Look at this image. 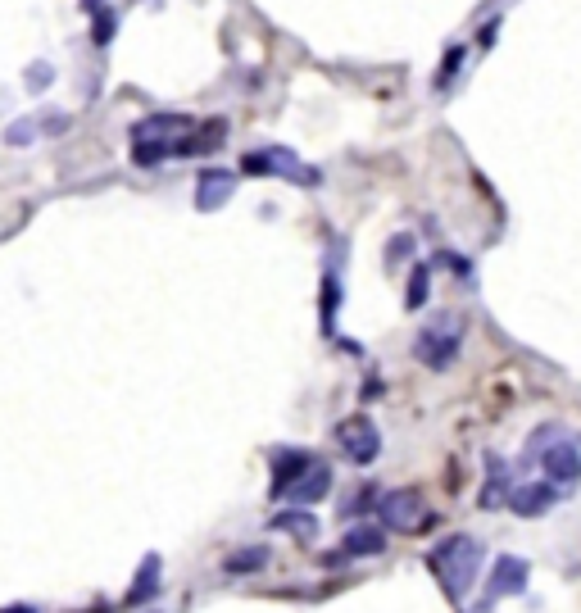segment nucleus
Returning a JSON list of instances; mask_svg holds the SVG:
<instances>
[{
  "label": "nucleus",
  "mask_w": 581,
  "mask_h": 613,
  "mask_svg": "<svg viewBox=\"0 0 581 613\" xmlns=\"http://www.w3.org/2000/svg\"><path fill=\"white\" fill-rule=\"evenodd\" d=\"M482 559H486V545L477 541V536H450V541H441L432 554H427V568L436 573V582H441L445 600L459 604L463 595L473 591Z\"/></svg>",
  "instance_id": "obj_1"
},
{
  "label": "nucleus",
  "mask_w": 581,
  "mask_h": 613,
  "mask_svg": "<svg viewBox=\"0 0 581 613\" xmlns=\"http://www.w3.org/2000/svg\"><path fill=\"white\" fill-rule=\"evenodd\" d=\"M459 346H463V314L441 309V314H436L432 323L418 332L414 355L423 359L427 368H450L454 359H459Z\"/></svg>",
  "instance_id": "obj_2"
},
{
  "label": "nucleus",
  "mask_w": 581,
  "mask_h": 613,
  "mask_svg": "<svg viewBox=\"0 0 581 613\" xmlns=\"http://www.w3.org/2000/svg\"><path fill=\"white\" fill-rule=\"evenodd\" d=\"M532 455L541 459L545 477L554 486H577L581 482V450L559 432V427H541L532 441Z\"/></svg>",
  "instance_id": "obj_3"
},
{
  "label": "nucleus",
  "mask_w": 581,
  "mask_h": 613,
  "mask_svg": "<svg viewBox=\"0 0 581 613\" xmlns=\"http://www.w3.org/2000/svg\"><path fill=\"white\" fill-rule=\"evenodd\" d=\"M377 514H382V523L391 527V532H400V536H418V532H427V527L436 523V514L427 509V500H423L418 486L386 491L382 500H377Z\"/></svg>",
  "instance_id": "obj_4"
},
{
  "label": "nucleus",
  "mask_w": 581,
  "mask_h": 613,
  "mask_svg": "<svg viewBox=\"0 0 581 613\" xmlns=\"http://www.w3.org/2000/svg\"><path fill=\"white\" fill-rule=\"evenodd\" d=\"M336 445H341V455L350 459V464L368 468L382 455V432H377V423L368 414H350L336 423Z\"/></svg>",
  "instance_id": "obj_5"
},
{
  "label": "nucleus",
  "mask_w": 581,
  "mask_h": 613,
  "mask_svg": "<svg viewBox=\"0 0 581 613\" xmlns=\"http://www.w3.org/2000/svg\"><path fill=\"white\" fill-rule=\"evenodd\" d=\"M241 169L246 173H282V178L300 182V187H318V169H309V164H300L296 155L286 146H264V150H250L246 159H241Z\"/></svg>",
  "instance_id": "obj_6"
},
{
  "label": "nucleus",
  "mask_w": 581,
  "mask_h": 613,
  "mask_svg": "<svg viewBox=\"0 0 581 613\" xmlns=\"http://www.w3.org/2000/svg\"><path fill=\"white\" fill-rule=\"evenodd\" d=\"M527 559H518V554H500L491 568V582H486V604L504 600V595H522L527 591Z\"/></svg>",
  "instance_id": "obj_7"
},
{
  "label": "nucleus",
  "mask_w": 581,
  "mask_h": 613,
  "mask_svg": "<svg viewBox=\"0 0 581 613\" xmlns=\"http://www.w3.org/2000/svg\"><path fill=\"white\" fill-rule=\"evenodd\" d=\"M554 500H559V491H554L550 482H522V486H509V495H504V505H509L518 518L550 514Z\"/></svg>",
  "instance_id": "obj_8"
},
{
  "label": "nucleus",
  "mask_w": 581,
  "mask_h": 613,
  "mask_svg": "<svg viewBox=\"0 0 581 613\" xmlns=\"http://www.w3.org/2000/svg\"><path fill=\"white\" fill-rule=\"evenodd\" d=\"M232 196H237V173L205 169L196 178V209H200V214H214V209H223Z\"/></svg>",
  "instance_id": "obj_9"
},
{
  "label": "nucleus",
  "mask_w": 581,
  "mask_h": 613,
  "mask_svg": "<svg viewBox=\"0 0 581 613\" xmlns=\"http://www.w3.org/2000/svg\"><path fill=\"white\" fill-rule=\"evenodd\" d=\"M327 491H332V468L314 459V464H309L305 473L296 477V482L286 486L282 495H286V505H314V500H323Z\"/></svg>",
  "instance_id": "obj_10"
},
{
  "label": "nucleus",
  "mask_w": 581,
  "mask_h": 613,
  "mask_svg": "<svg viewBox=\"0 0 581 613\" xmlns=\"http://www.w3.org/2000/svg\"><path fill=\"white\" fill-rule=\"evenodd\" d=\"M382 550H386V532L373 523L350 527L341 541V559H373V554H382Z\"/></svg>",
  "instance_id": "obj_11"
},
{
  "label": "nucleus",
  "mask_w": 581,
  "mask_h": 613,
  "mask_svg": "<svg viewBox=\"0 0 581 613\" xmlns=\"http://www.w3.org/2000/svg\"><path fill=\"white\" fill-rule=\"evenodd\" d=\"M268 527H273V532H291L296 541H305V545L318 536V518L309 514L305 505H291V509H282V514H273V523Z\"/></svg>",
  "instance_id": "obj_12"
},
{
  "label": "nucleus",
  "mask_w": 581,
  "mask_h": 613,
  "mask_svg": "<svg viewBox=\"0 0 581 613\" xmlns=\"http://www.w3.org/2000/svg\"><path fill=\"white\" fill-rule=\"evenodd\" d=\"M309 464H314V455H309V450H282V455H277V464H273V495H277V500H282V491L296 482Z\"/></svg>",
  "instance_id": "obj_13"
},
{
  "label": "nucleus",
  "mask_w": 581,
  "mask_h": 613,
  "mask_svg": "<svg viewBox=\"0 0 581 613\" xmlns=\"http://www.w3.org/2000/svg\"><path fill=\"white\" fill-rule=\"evenodd\" d=\"M191 119H182V114H150V119H141L137 128H132V137L137 141H168V132H187Z\"/></svg>",
  "instance_id": "obj_14"
},
{
  "label": "nucleus",
  "mask_w": 581,
  "mask_h": 613,
  "mask_svg": "<svg viewBox=\"0 0 581 613\" xmlns=\"http://www.w3.org/2000/svg\"><path fill=\"white\" fill-rule=\"evenodd\" d=\"M486 468H491V477H486V491H482V509H495V505H504V495H509V473H504L500 455H486Z\"/></svg>",
  "instance_id": "obj_15"
},
{
  "label": "nucleus",
  "mask_w": 581,
  "mask_h": 613,
  "mask_svg": "<svg viewBox=\"0 0 581 613\" xmlns=\"http://www.w3.org/2000/svg\"><path fill=\"white\" fill-rule=\"evenodd\" d=\"M155 591H159V554H146V564H141V573H137V586L128 591V604L150 600Z\"/></svg>",
  "instance_id": "obj_16"
},
{
  "label": "nucleus",
  "mask_w": 581,
  "mask_h": 613,
  "mask_svg": "<svg viewBox=\"0 0 581 613\" xmlns=\"http://www.w3.org/2000/svg\"><path fill=\"white\" fill-rule=\"evenodd\" d=\"M264 564H268V550H264V545H250V550H237V554H227V559H223V568L232 577L255 573V568H264Z\"/></svg>",
  "instance_id": "obj_17"
},
{
  "label": "nucleus",
  "mask_w": 581,
  "mask_h": 613,
  "mask_svg": "<svg viewBox=\"0 0 581 613\" xmlns=\"http://www.w3.org/2000/svg\"><path fill=\"white\" fill-rule=\"evenodd\" d=\"M427 291H432V268L414 264V273H409V291H404V305H409V309H423L427 305Z\"/></svg>",
  "instance_id": "obj_18"
},
{
  "label": "nucleus",
  "mask_w": 581,
  "mask_h": 613,
  "mask_svg": "<svg viewBox=\"0 0 581 613\" xmlns=\"http://www.w3.org/2000/svg\"><path fill=\"white\" fill-rule=\"evenodd\" d=\"M336 305H341V282L327 277L323 282V332H336Z\"/></svg>",
  "instance_id": "obj_19"
},
{
  "label": "nucleus",
  "mask_w": 581,
  "mask_h": 613,
  "mask_svg": "<svg viewBox=\"0 0 581 613\" xmlns=\"http://www.w3.org/2000/svg\"><path fill=\"white\" fill-rule=\"evenodd\" d=\"M32 137H37V123L32 119H19L5 128V146H32Z\"/></svg>",
  "instance_id": "obj_20"
},
{
  "label": "nucleus",
  "mask_w": 581,
  "mask_h": 613,
  "mask_svg": "<svg viewBox=\"0 0 581 613\" xmlns=\"http://www.w3.org/2000/svg\"><path fill=\"white\" fill-rule=\"evenodd\" d=\"M50 78H55V69H50L46 60H37V64H28V78L23 82H28V91H46Z\"/></svg>",
  "instance_id": "obj_21"
},
{
  "label": "nucleus",
  "mask_w": 581,
  "mask_h": 613,
  "mask_svg": "<svg viewBox=\"0 0 581 613\" xmlns=\"http://www.w3.org/2000/svg\"><path fill=\"white\" fill-rule=\"evenodd\" d=\"M91 14H96V46H105L114 37V14L109 10H91Z\"/></svg>",
  "instance_id": "obj_22"
},
{
  "label": "nucleus",
  "mask_w": 581,
  "mask_h": 613,
  "mask_svg": "<svg viewBox=\"0 0 581 613\" xmlns=\"http://www.w3.org/2000/svg\"><path fill=\"white\" fill-rule=\"evenodd\" d=\"M373 500H377V495H373V486H364V491H359L355 500H350V509H345V514H364V509L373 505Z\"/></svg>",
  "instance_id": "obj_23"
},
{
  "label": "nucleus",
  "mask_w": 581,
  "mask_h": 613,
  "mask_svg": "<svg viewBox=\"0 0 581 613\" xmlns=\"http://www.w3.org/2000/svg\"><path fill=\"white\" fill-rule=\"evenodd\" d=\"M409 250H414V237H395L391 241V259H409Z\"/></svg>",
  "instance_id": "obj_24"
},
{
  "label": "nucleus",
  "mask_w": 581,
  "mask_h": 613,
  "mask_svg": "<svg viewBox=\"0 0 581 613\" xmlns=\"http://www.w3.org/2000/svg\"><path fill=\"white\" fill-rule=\"evenodd\" d=\"M64 128H69L64 114H46V119H41V132H64Z\"/></svg>",
  "instance_id": "obj_25"
},
{
  "label": "nucleus",
  "mask_w": 581,
  "mask_h": 613,
  "mask_svg": "<svg viewBox=\"0 0 581 613\" xmlns=\"http://www.w3.org/2000/svg\"><path fill=\"white\" fill-rule=\"evenodd\" d=\"M0 613H37L32 604H10V609H0Z\"/></svg>",
  "instance_id": "obj_26"
},
{
  "label": "nucleus",
  "mask_w": 581,
  "mask_h": 613,
  "mask_svg": "<svg viewBox=\"0 0 581 613\" xmlns=\"http://www.w3.org/2000/svg\"><path fill=\"white\" fill-rule=\"evenodd\" d=\"M82 10H87V14H91V10H100V0H82Z\"/></svg>",
  "instance_id": "obj_27"
}]
</instances>
